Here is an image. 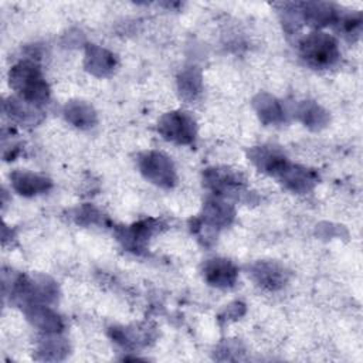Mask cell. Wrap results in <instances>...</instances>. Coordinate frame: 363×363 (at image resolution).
Wrapping results in <instances>:
<instances>
[{
    "instance_id": "d6986e66",
    "label": "cell",
    "mask_w": 363,
    "mask_h": 363,
    "mask_svg": "<svg viewBox=\"0 0 363 363\" xmlns=\"http://www.w3.org/2000/svg\"><path fill=\"white\" fill-rule=\"evenodd\" d=\"M179 89L183 98L196 99L201 92V78L194 69L184 71L179 78Z\"/></svg>"
},
{
    "instance_id": "9a60e30c",
    "label": "cell",
    "mask_w": 363,
    "mask_h": 363,
    "mask_svg": "<svg viewBox=\"0 0 363 363\" xmlns=\"http://www.w3.org/2000/svg\"><path fill=\"white\" fill-rule=\"evenodd\" d=\"M85 65L88 71L92 74L102 77L113 71L116 65L115 55L109 51L98 47V45H89L86 48V57H85Z\"/></svg>"
},
{
    "instance_id": "30bf717a",
    "label": "cell",
    "mask_w": 363,
    "mask_h": 363,
    "mask_svg": "<svg viewBox=\"0 0 363 363\" xmlns=\"http://www.w3.org/2000/svg\"><path fill=\"white\" fill-rule=\"evenodd\" d=\"M252 279L262 288L275 291L285 285L286 272L274 262H257L251 268Z\"/></svg>"
},
{
    "instance_id": "6da1fadb",
    "label": "cell",
    "mask_w": 363,
    "mask_h": 363,
    "mask_svg": "<svg viewBox=\"0 0 363 363\" xmlns=\"http://www.w3.org/2000/svg\"><path fill=\"white\" fill-rule=\"evenodd\" d=\"M10 86L18 96L34 105H43L48 101L50 89L41 74V69L33 61H20L10 69Z\"/></svg>"
},
{
    "instance_id": "ffe728a7",
    "label": "cell",
    "mask_w": 363,
    "mask_h": 363,
    "mask_svg": "<svg viewBox=\"0 0 363 363\" xmlns=\"http://www.w3.org/2000/svg\"><path fill=\"white\" fill-rule=\"evenodd\" d=\"M299 115L303 121V123L312 126H319L323 125L326 121V112H323L318 105L311 104V102H305L301 109H299Z\"/></svg>"
},
{
    "instance_id": "8fae6325",
    "label": "cell",
    "mask_w": 363,
    "mask_h": 363,
    "mask_svg": "<svg viewBox=\"0 0 363 363\" xmlns=\"http://www.w3.org/2000/svg\"><path fill=\"white\" fill-rule=\"evenodd\" d=\"M159 228V221L156 220H143L139 221L125 230H122V234L119 238L122 240L123 245L128 247L132 251H139L145 248L146 241L152 237V234Z\"/></svg>"
},
{
    "instance_id": "44dd1931",
    "label": "cell",
    "mask_w": 363,
    "mask_h": 363,
    "mask_svg": "<svg viewBox=\"0 0 363 363\" xmlns=\"http://www.w3.org/2000/svg\"><path fill=\"white\" fill-rule=\"evenodd\" d=\"M40 352L44 353V359H60L58 353L60 352H67V346L62 340L60 339H47L41 347Z\"/></svg>"
},
{
    "instance_id": "5b68a950",
    "label": "cell",
    "mask_w": 363,
    "mask_h": 363,
    "mask_svg": "<svg viewBox=\"0 0 363 363\" xmlns=\"http://www.w3.org/2000/svg\"><path fill=\"white\" fill-rule=\"evenodd\" d=\"M237 268L235 265L224 258H213L207 259L203 265L204 279L217 288H230L234 285L237 279Z\"/></svg>"
},
{
    "instance_id": "2e32d148",
    "label": "cell",
    "mask_w": 363,
    "mask_h": 363,
    "mask_svg": "<svg viewBox=\"0 0 363 363\" xmlns=\"http://www.w3.org/2000/svg\"><path fill=\"white\" fill-rule=\"evenodd\" d=\"M4 111L11 119L20 123L33 125L40 121V118H37L38 112L35 111V106L21 98H9L4 104Z\"/></svg>"
},
{
    "instance_id": "ba28073f",
    "label": "cell",
    "mask_w": 363,
    "mask_h": 363,
    "mask_svg": "<svg viewBox=\"0 0 363 363\" xmlns=\"http://www.w3.org/2000/svg\"><path fill=\"white\" fill-rule=\"evenodd\" d=\"M234 218V208L220 200V199H211L206 203L203 210V220H199L200 227L207 228H221L227 227Z\"/></svg>"
},
{
    "instance_id": "5bb4252c",
    "label": "cell",
    "mask_w": 363,
    "mask_h": 363,
    "mask_svg": "<svg viewBox=\"0 0 363 363\" xmlns=\"http://www.w3.org/2000/svg\"><path fill=\"white\" fill-rule=\"evenodd\" d=\"M298 13L311 26H326L337 20V10L329 3H302Z\"/></svg>"
},
{
    "instance_id": "7a4b0ae2",
    "label": "cell",
    "mask_w": 363,
    "mask_h": 363,
    "mask_svg": "<svg viewBox=\"0 0 363 363\" xmlns=\"http://www.w3.org/2000/svg\"><path fill=\"white\" fill-rule=\"evenodd\" d=\"M301 57L315 68H328L339 58V48L335 38L322 31H313L299 43Z\"/></svg>"
},
{
    "instance_id": "52a82bcc",
    "label": "cell",
    "mask_w": 363,
    "mask_h": 363,
    "mask_svg": "<svg viewBox=\"0 0 363 363\" xmlns=\"http://www.w3.org/2000/svg\"><path fill=\"white\" fill-rule=\"evenodd\" d=\"M278 177L281 182L295 193L309 191L318 182V174L306 167L294 166L288 163L279 173Z\"/></svg>"
},
{
    "instance_id": "9c48e42d",
    "label": "cell",
    "mask_w": 363,
    "mask_h": 363,
    "mask_svg": "<svg viewBox=\"0 0 363 363\" xmlns=\"http://www.w3.org/2000/svg\"><path fill=\"white\" fill-rule=\"evenodd\" d=\"M251 160L255 166L267 173L278 176V173L289 163L285 155L274 146H258L250 152Z\"/></svg>"
},
{
    "instance_id": "7c38bea8",
    "label": "cell",
    "mask_w": 363,
    "mask_h": 363,
    "mask_svg": "<svg viewBox=\"0 0 363 363\" xmlns=\"http://www.w3.org/2000/svg\"><path fill=\"white\" fill-rule=\"evenodd\" d=\"M13 189L23 196H34L44 193L51 187V180L45 176H40L31 172L17 170L10 174Z\"/></svg>"
},
{
    "instance_id": "ac0fdd59",
    "label": "cell",
    "mask_w": 363,
    "mask_h": 363,
    "mask_svg": "<svg viewBox=\"0 0 363 363\" xmlns=\"http://www.w3.org/2000/svg\"><path fill=\"white\" fill-rule=\"evenodd\" d=\"M255 108L259 113V118L267 123H275L282 119V108L279 102L271 95H258L255 99Z\"/></svg>"
},
{
    "instance_id": "8992f818",
    "label": "cell",
    "mask_w": 363,
    "mask_h": 363,
    "mask_svg": "<svg viewBox=\"0 0 363 363\" xmlns=\"http://www.w3.org/2000/svg\"><path fill=\"white\" fill-rule=\"evenodd\" d=\"M206 184L217 194H233L240 191L244 180L230 169H207L204 173Z\"/></svg>"
},
{
    "instance_id": "3957f363",
    "label": "cell",
    "mask_w": 363,
    "mask_h": 363,
    "mask_svg": "<svg viewBox=\"0 0 363 363\" xmlns=\"http://www.w3.org/2000/svg\"><path fill=\"white\" fill-rule=\"evenodd\" d=\"M142 174L160 187H172L176 182V172L170 159L160 152H145L139 156Z\"/></svg>"
},
{
    "instance_id": "277c9868",
    "label": "cell",
    "mask_w": 363,
    "mask_h": 363,
    "mask_svg": "<svg viewBox=\"0 0 363 363\" xmlns=\"http://www.w3.org/2000/svg\"><path fill=\"white\" fill-rule=\"evenodd\" d=\"M157 129L164 139L179 145H189L196 139V123L186 112L177 111L163 115Z\"/></svg>"
},
{
    "instance_id": "4fadbf2b",
    "label": "cell",
    "mask_w": 363,
    "mask_h": 363,
    "mask_svg": "<svg viewBox=\"0 0 363 363\" xmlns=\"http://www.w3.org/2000/svg\"><path fill=\"white\" fill-rule=\"evenodd\" d=\"M24 306H26L24 312L28 320H31L40 329L50 333H57L62 329L61 318L55 312H52L48 306L43 303H27Z\"/></svg>"
},
{
    "instance_id": "e0dca14e",
    "label": "cell",
    "mask_w": 363,
    "mask_h": 363,
    "mask_svg": "<svg viewBox=\"0 0 363 363\" xmlns=\"http://www.w3.org/2000/svg\"><path fill=\"white\" fill-rule=\"evenodd\" d=\"M67 121H69L72 125L78 128H91L96 122V115L95 111L86 105L85 102H69L65 109H64Z\"/></svg>"
}]
</instances>
